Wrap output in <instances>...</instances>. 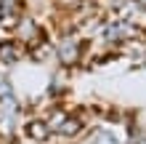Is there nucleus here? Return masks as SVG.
<instances>
[{
  "label": "nucleus",
  "mask_w": 146,
  "mask_h": 144,
  "mask_svg": "<svg viewBox=\"0 0 146 144\" xmlns=\"http://www.w3.org/2000/svg\"><path fill=\"white\" fill-rule=\"evenodd\" d=\"M53 51H56L58 64H64V67H74V64H80V62H82V56H85V40L77 35V32H64L61 40L53 46Z\"/></svg>",
  "instance_id": "1"
},
{
  "label": "nucleus",
  "mask_w": 146,
  "mask_h": 144,
  "mask_svg": "<svg viewBox=\"0 0 146 144\" xmlns=\"http://www.w3.org/2000/svg\"><path fill=\"white\" fill-rule=\"evenodd\" d=\"M24 13H27V0H0V27L3 29H13Z\"/></svg>",
  "instance_id": "3"
},
{
  "label": "nucleus",
  "mask_w": 146,
  "mask_h": 144,
  "mask_svg": "<svg viewBox=\"0 0 146 144\" xmlns=\"http://www.w3.org/2000/svg\"><path fill=\"white\" fill-rule=\"evenodd\" d=\"M11 94H13L11 80H8V78H0V99H3V96H11Z\"/></svg>",
  "instance_id": "7"
},
{
  "label": "nucleus",
  "mask_w": 146,
  "mask_h": 144,
  "mask_svg": "<svg viewBox=\"0 0 146 144\" xmlns=\"http://www.w3.org/2000/svg\"><path fill=\"white\" fill-rule=\"evenodd\" d=\"M24 56H27V48H24L19 40H13V38L0 40V64H3L5 70H11L13 64H19Z\"/></svg>",
  "instance_id": "4"
},
{
  "label": "nucleus",
  "mask_w": 146,
  "mask_h": 144,
  "mask_svg": "<svg viewBox=\"0 0 146 144\" xmlns=\"http://www.w3.org/2000/svg\"><path fill=\"white\" fill-rule=\"evenodd\" d=\"M88 144H117V136L109 128H93L88 133Z\"/></svg>",
  "instance_id": "6"
},
{
  "label": "nucleus",
  "mask_w": 146,
  "mask_h": 144,
  "mask_svg": "<svg viewBox=\"0 0 146 144\" xmlns=\"http://www.w3.org/2000/svg\"><path fill=\"white\" fill-rule=\"evenodd\" d=\"M24 136L29 139V144H42V141H48L53 136V133H50L48 123L42 120V117H29V120L24 123Z\"/></svg>",
  "instance_id": "5"
},
{
  "label": "nucleus",
  "mask_w": 146,
  "mask_h": 144,
  "mask_svg": "<svg viewBox=\"0 0 146 144\" xmlns=\"http://www.w3.org/2000/svg\"><path fill=\"white\" fill-rule=\"evenodd\" d=\"M11 35H13V40H19V43L27 48V51H29V48H35V46H40L42 40H48L45 29L40 27V21H37L32 13H24V16H21L19 24L11 29Z\"/></svg>",
  "instance_id": "2"
}]
</instances>
